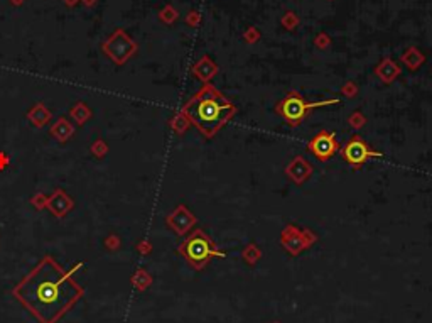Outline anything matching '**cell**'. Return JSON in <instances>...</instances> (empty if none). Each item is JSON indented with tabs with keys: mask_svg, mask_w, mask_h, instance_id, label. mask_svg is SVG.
I'll use <instances>...</instances> for the list:
<instances>
[{
	"mask_svg": "<svg viewBox=\"0 0 432 323\" xmlns=\"http://www.w3.org/2000/svg\"><path fill=\"white\" fill-rule=\"evenodd\" d=\"M341 156L353 169H360L371 157H383L382 152L373 151L360 136L350 137V141L343 145Z\"/></svg>",
	"mask_w": 432,
	"mask_h": 323,
	"instance_id": "cell-5",
	"label": "cell"
},
{
	"mask_svg": "<svg viewBox=\"0 0 432 323\" xmlns=\"http://www.w3.org/2000/svg\"><path fill=\"white\" fill-rule=\"evenodd\" d=\"M176 19H177V12L172 9L171 5H167V7H166V9L161 12V21L167 22V24H171V22H174V21H176Z\"/></svg>",
	"mask_w": 432,
	"mask_h": 323,
	"instance_id": "cell-14",
	"label": "cell"
},
{
	"mask_svg": "<svg viewBox=\"0 0 432 323\" xmlns=\"http://www.w3.org/2000/svg\"><path fill=\"white\" fill-rule=\"evenodd\" d=\"M14 296L41 323H56L83 296V287L53 257H44L14 287Z\"/></svg>",
	"mask_w": 432,
	"mask_h": 323,
	"instance_id": "cell-1",
	"label": "cell"
},
{
	"mask_svg": "<svg viewBox=\"0 0 432 323\" xmlns=\"http://www.w3.org/2000/svg\"><path fill=\"white\" fill-rule=\"evenodd\" d=\"M24 2H26V0H10V3H14V5H21Z\"/></svg>",
	"mask_w": 432,
	"mask_h": 323,
	"instance_id": "cell-22",
	"label": "cell"
},
{
	"mask_svg": "<svg viewBox=\"0 0 432 323\" xmlns=\"http://www.w3.org/2000/svg\"><path fill=\"white\" fill-rule=\"evenodd\" d=\"M65 3H66V5H69V7H73L74 3H78V0H65Z\"/></svg>",
	"mask_w": 432,
	"mask_h": 323,
	"instance_id": "cell-21",
	"label": "cell"
},
{
	"mask_svg": "<svg viewBox=\"0 0 432 323\" xmlns=\"http://www.w3.org/2000/svg\"><path fill=\"white\" fill-rule=\"evenodd\" d=\"M103 49H105V53L108 54L115 63L122 65V63H125L133 53H135L137 44L127 36L124 31L118 29V31H115L112 36L108 37V41L103 44Z\"/></svg>",
	"mask_w": 432,
	"mask_h": 323,
	"instance_id": "cell-6",
	"label": "cell"
},
{
	"mask_svg": "<svg viewBox=\"0 0 432 323\" xmlns=\"http://www.w3.org/2000/svg\"><path fill=\"white\" fill-rule=\"evenodd\" d=\"M312 173V166L304 159L302 156H297L294 159L291 161V164L285 169V175L289 176L294 183L297 184H302Z\"/></svg>",
	"mask_w": 432,
	"mask_h": 323,
	"instance_id": "cell-8",
	"label": "cell"
},
{
	"mask_svg": "<svg viewBox=\"0 0 432 323\" xmlns=\"http://www.w3.org/2000/svg\"><path fill=\"white\" fill-rule=\"evenodd\" d=\"M339 144L336 141V134L330 131H319L307 143V151L311 152L316 159L319 161H328L338 152Z\"/></svg>",
	"mask_w": 432,
	"mask_h": 323,
	"instance_id": "cell-7",
	"label": "cell"
},
{
	"mask_svg": "<svg viewBox=\"0 0 432 323\" xmlns=\"http://www.w3.org/2000/svg\"><path fill=\"white\" fill-rule=\"evenodd\" d=\"M328 44H330V37H328L326 34H319V36L316 37V46H319V48H326Z\"/></svg>",
	"mask_w": 432,
	"mask_h": 323,
	"instance_id": "cell-17",
	"label": "cell"
},
{
	"mask_svg": "<svg viewBox=\"0 0 432 323\" xmlns=\"http://www.w3.org/2000/svg\"><path fill=\"white\" fill-rule=\"evenodd\" d=\"M338 102H339L338 98L321 100V102H307L299 92L291 90V92L275 105V112L279 113L291 127H297V125L302 124L304 119H306L312 110L326 107V105H336Z\"/></svg>",
	"mask_w": 432,
	"mask_h": 323,
	"instance_id": "cell-3",
	"label": "cell"
},
{
	"mask_svg": "<svg viewBox=\"0 0 432 323\" xmlns=\"http://www.w3.org/2000/svg\"><path fill=\"white\" fill-rule=\"evenodd\" d=\"M193 72L201 81H203V83H208V81L218 73V66L211 61V58L209 56H203L196 65H194Z\"/></svg>",
	"mask_w": 432,
	"mask_h": 323,
	"instance_id": "cell-10",
	"label": "cell"
},
{
	"mask_svg": "<svg viewBox=\"0 0 432 323\" xmlns=\"http://www.w3.org/2000/svg\"><path fill=\"white\" fill-rule=\"evenodd\" d=\"M402 61L405 63L410 70H417V66L424 61V54L417 48H409L402 54Z\"/></svg>",
	"mask_w": 432,
	"mask_h": 323,
	"instance_id": "cell-12",
	"label": "cell"
},
{
	"mask_svg": "<svg viewBox=\"0 0 432 323\" xmlns=\"http://www.w3.org/2000/svg\"><path fill=\"white\" fill-rule=\"evenodd\" d=\"M375 74L382 81H385V83H392V81L400 74V68L390 60V58H385V60L375 68Z\"/></svg>",
	"mask_w": 432,
	"mask_h": 323,
	"instance_id": "cell-11",
	"label": "cell"
},
{
	"mask_svg": "<svg viewBox=\"0 0 432 323\" xmlns=\"http://www.w3.org/2000/svg\"><path fill=\"white\" fill-rule=\"evenodd\" d=\"M83 3H85V5H88V7H93L95 3H97V0H83Z\"/></svg>",
	"mask_w": 432,
	"mask_h": 323,
	"instance_id": "cell-20",
	"label": "cell"
},
{
	"mask_svg": "<svg viewBox=\"0 0 432 323\" xmlns=\"http://www.w3.org/2000/svg\"><path fill=\"white\" fill-rule=\"evenodd\" d=\"M194 222H196V218L189 214L188 210H186V207H177L176 210L172 212L171 216L167 218V223L171 225L174 230L177 232V234H186V232L189 230Z\"/></svg>",
	"mask_w": 432,
	"mask_h": 323,
	"instance_id": "cell-9",
	"label": "cell"
},
{
	"mask_svg": "<svg viewBox=\"0 0 432 323\" xmlns=\"http://www.w3.org/2000/svg\"><path fill=\"white\" fill-rule=\"evenodd\" d=\"M299 24V19L294 12H285V15L282 17V26L285 29H296V26Z\"/></svg>",
	"mask_w": 432,
	"mask_h": 323,
	"instance_id": "cell-13",
	"label": "cell"
},
{
	"mask_svg": "<svg viewBox=\"0 0 432 323\" xmlns=\"http://www.w3.org/2000/svg\"><path fill=\"white\" fill-rule=\"evenodd\" d=\"M350 125H351V127H355V129L363 127V125H365V117L360 112H355L350 117Z\"/></svg>",
	"mask_w": 432,
	"mask_h": 323,
	"instance_id": "cell-15",
	"label": "cell"
},
{
	"mask_svg": "<svg viewBox=\"0 0 432 323\" xmlns=\"http://www.w3.org/2000/svg\"><path fill=\"white\" fill-rule=\"evenodd\" d=\"M179 252L196 269L204 267L211 257H225V252L216 251L213 240L203 230H194L179 246Z\"/></svg>",
	"mask_w": 432,
	"mask_h": 323,
	"instance_id": "cell-4",
	"label": "cell"
},
{
	"mask_svg": "<svg viewBox=\"0 0 432 323\" xmlns=\"http://www.w3.org/2000/svg\"><path fill=\"white\" fill-rule=\"evenodd\" d=\"M245 39H247L248 42H257V39H259V31H257L255 27H250V29L245 33Z\"/></svg>",
	"mask_w": 432,
	"mask_h": 323,
	"instance_id": "cell-16",
	"label": "cell"
},
{
	"mask_svg": "<svg viewBox=\"0 0 432 323\" xmlns=\"http://www.w3.org/2000/svg\"><path fill=\"white\" fill-rule=\"evenodd\" d=\"M235 113V105L209 83H204L182 108V115L204 137L215 136Z\"/></svg>",
	"mask_w": 432,
	"mask_h": 323,
	"instance_id": "cell-2",
	"label": "cell"
},
{
	"mask_svg": "<svg viewBox=\"0 0 432 323\" xmlns=\"http://www.w3.org/2000/svg\"><path fill=\"white\" fill-rule=\"evenodd\" d=\"M186 22H188L189 26H196L198 22H199V14L198 12H189V15H188V19H186Z\"/></svg>",
	"mask_w": 432,
	"mask_h": 323,
	"instance_id": "cell-18",
	"label": "cell"
},
{
	"mask_svg": "<svg viewBox=\"0 0 432 323\" xmlns=\"http://www.w3.org/2000/svg\"><path fill=\"white\" fill-rule=\"evenodd\" d=\"M343 93H348V97H355V93H356L355 85H353V83L346 85V86H344V88H343Z\"/></svg>",
	"mask_w": 432,
	"mask_h": 323,
	"instance_id": "cell-19",
	"label": "cell"
}]
</instances>
